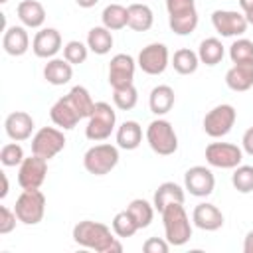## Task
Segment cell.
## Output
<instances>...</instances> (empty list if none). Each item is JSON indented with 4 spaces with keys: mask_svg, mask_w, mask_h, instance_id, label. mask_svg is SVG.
Instances as JSON below:
<instances>
[{
    "mask_svg": "<svg viewBox=\"0 0 253 253\" xmlns=\"http://www.w3.org/2000/svg\"><path fill=\"white\" fill-rule=\"evenodd\" d=\"M117 239L115 231H111V227H107L101 221H93V219H83L79 223H75L73 227V241L85 249H93L97 253H109L111 243Z\"/></svg>",
    "mask_w": 253,
    "mask_h": 253,
    "instance_id": "6da1fadb",
    "label": "cell"
},
{
    "mask_svg": "<svg viewBox=\"0 0 253 253\" xmlns=\"http://www.w3.org/2000/svg\"><path fill=\"white\" fill-rule=\"evenodd\" d=\"M162 223H164V233L166 241L174 247L186 245L192 237V223L190 217L184 210V204H168L162 210Z\"/></svg>",
    "mask_w": 253,
    "mask_h": 253,
    "instance_id": "7a4b0ae2",
    "label": "cell"
},
{
    "mask_svg": "<svg viewBox=\"0 0 253 253\" xmlns=\"http://www.w3.org/2000/svg\"><path fill=\"white\" fill-rule=\"evenodd\" d=\"M168 26L176 36H190L198 28V10L194 0H164Z\"/></svg>",
    "mask_w": 253,
    "mask_h": 253,
    "instance_id": "3957f363",
    "label": "cell"
},
{
    "mask_svg": "<svg viewBox=\"0 0 253 253\" xmlns=\"http://www.w3.org/2000/svg\"><path fill=\"white\" fill-rule=\"evenodd\" d=\"M146 142L152 148V152L160 156H170L178 150V134L172 123L160 117L146 126Z\"/></svg>",
    "mask_w": 253,
    "mask_h": 253,
    "instance_id": "277c9868",
    "label": "cell"
},
{
    "mask_svg": "<svg viewBox=\"0 0 253 253\" xmlns=\"http://www.w3.org/2000/svg\"><path fill=\"white\" fill-rule=\"evenodd\" d=\"M115 123H117V113L115 109L105 103V101H99L95 103V109L87 121V126H85V136L93 142H101V140H107L111 136V132L115 130Z\"/></svg>",
    "mask_w": 253,
    "mask_h": 253,
    "instance_id": "5b68a950",
    "label": "cell"
},
{
    "mask_svg": "<svg viewBox=\"0 0 253 253\" xmlns=\"http://www.w3.org/2000/svg\"><path fill=\"white\" fill-rule=\"evenodd\" d=\"M119 164V148L109 142L91 146L83 154V166L93 176H105Z\"/></svg>",
    "mask_w": 253,
    "mask_h": 253,
    "instance_id": "8992f818",
    "label": "cell"
},
{
    "mask_svg": "<svg viewBox=\"0 0 253 253\" xmlns=\"http://www.w3.org/2000/svg\"><path fill=\"white\" fill-rule=\"evenodd\" d=\"M14 211L18 221L24 225H36L43 219L45 213V196L42 190H22L16 200Z\"/></svg>",
    "mask_w": 253,
    "mask_h": 253,
    "instance_id": "52a82bcc",
    "label": "cell"
},
{
    "mask_svg": "<svg viewBox=\"0 0 253 253\" xmlns=\"http://www.w3.org/2000/svg\"><path fill=\"white\" fill-rule=\"evenodd\" d=\"M235 119H237V111L233 109V105L229 103L215 105L204 117V132L211 138H221L229 134V130L235 125Z\"/></svg>",
    "mask_w": 253,
    "mask_h": 253,
    "instance_id": "ba28073f",
    "label": "cell"
},
{
    "mask_svg": "<svg viewBox=\"0 0 253 253\" xmlns=\"http://www.w3.org/2000/svg\"><path fill=\"white\" fill-rule=\"evenodd\" d=\"M65 148V134L55 126H42L32 136V154H38L45 160L57 156Z\"/></svg>",
    "mask_w": 253,
    "mask_h": 253,
    "instance_id": "9c48e42d",
    "label": "cell"
},
{
    "mask_svg": "<svg viewBox=\"0 0 253 253\" xmlns=\"http://www.w3.org/2000/svg\"><path fill=\"white\" fill-rule=\"evenodd\" d=\"M243 160V148L233 142H210L206 146V162L213 168L233 170Z\"/></svg>",
    "mask_w": 253,
    "mask_h": 253,
    "instance_id": "30bf717a",
    "label": "cell"
},
{
    "mask_svg": "<svg viewBox=\"0 0 253 253\" xmlns=\"http://www.w3.org/2000/svg\"><path fill=\"white\" fill-rule=\"evenodd\" d=\"M47 176V160L32 154L18 166V184L22 190H40Z\"/></svg>",
    "mask_w": 253,
    "mask_h": 253,
    "instance_id": "8fae6325",
    "label": "cell"
},
{
    "mask_svg": "<svg viewBox=\"0 0 253 253\" xmlns=\"http://www.w3.org/2000/svg\"><path fill=\"white\" fill-rule=\"evenodd\" d=\"M170 63V53H168V47L164 43H148L140 49L138 53V59H136V65L146 73V75H160L166 71Z\"/></svg>",
    "mask_w": 253,
    "mask_h": 253,
    "instance_id": "7c38bea8",
    "label": "cell"
},
{
    "mask_svg": "<svg viewBox=\"0 0 253 253\" xmlns=\"http://www.w3.org/2000/svg\"><path fill=\"white\" fill-rule=\"evenodd\" d=\"M211 26L213 30L223 38H235L243 36L247 32V20L243 12L235 10H213L211 12Z\"/></svg>",
    "mask_w": 253,
    "mask_h": 253,
    "instance_id": "4fadbf2b",
    "label": "cell"
},
{
    "mask_svg": "<svg viewBox=\"0 0 253 253\" xmlns=\"http://www.w3.org/2000/svg\"><path fill=\"white\" fill-rule=\"evenodd\" d=\"M184 188L190 192V196L206 198L215 188V176L208 166H192L184 174Z\"/></svg>",
    "mask_w": 253,
    "mask_h": 253,
    "instance_id": "5bb4252c",
    "label": "cell"
},
{
    "mask_svg": "<svg viewBox=\"0 0 253 253\" xmlns=\"http://www.w3.org/2000/svg\"><path fill=\"white\" fill-rule=\"evenodd\" d=\"M134 69L136 61L128 53H117L111 57L109 63V85L113 89H121L126 85H132L134 81Z\"/></svg>",
    "mask_w": 253,
    "mask_h": 253,
    "instance_id": "9a60e30c",
    "label": "cell"
},
{
    "mask_svg": "<svg viewBox=\"0 0 253 253\" xmlns=\"http://www.w3.org/2000/svg\"><path fill=\"white\" fill-rule=\"evenodd\" d=\"M61 45H63L61 34L55 28H40V32H36L32 40V51L36 53V57H42V59L55 57Z\"/></svg>",
    "mask_w": 253,
    "mask_h": 253,
    "instance_id": "2e32d148",
    "label": "cell"
},
{
    "mask_svg": "<svg viewBox=\"0 0 253 253\" xmlns=\"http://www.w3.org/2000/svg\"><path fill=\"white\" fill-rule=\"evenodd\" d=\"M34 126H36L34 119L26 111H14L4 121V130H6L8 138L16 140V142L28 140L32 136V132H34Z\"/></svg>",
    "mask_w": 253,
    "mask_h": 253,
    "instance_id": "e0dca14e",
    "label": "cell"
},
{
    "mask_svg": "<svg viewBox=\"0 0 253 253\" xmlns=\"http://www.w3.org/2000/svg\"><path fill=\"white\" fill-rule=\"evenodd\" d=\"M49 119L55 126H59L61 130H71L77 126V123L81 121V115L75 111V107L71 105V101L67 99V95H63L61 99H57L51 109H49Z\"/></svg>",
    "mask_w": 253,
    "mask_h": 253,
    "instance_id": "ac0fdd59",
    "label": "cell"
},
{
    "mask_svg": "<svg viewBox=\"0 0 253 253\" xmlns=\"http://www.w3.org/2000/svg\"><path fill=\"white\" fill-rule=\"evenodd\" d=\"M192 221L196 227H200L204 231H217L223 225V213L217 206H213L210 202H202L194 208Z\"/></svg>",
    "mask_w": 253,
    "mask_h": 253,
    "instance_id": "d6986e66",
    "label": "cell"
},
{
    "mask_svg": "<svg viewBox=\"0 0 253 253\" xmlns=\"http://www.w3.org/2000/svg\"><path fill=\"white\" fill-rule=\"evenodd\" d=\"M225 85L235 93L249 91L253 87V59L233 63L225 73Z\"/></svg>",
    "mask_w": 253,
    "mask_h": 253,
    "instance_id": "ffe728a7",
    "label": "cell"
},
{
    "mask_svg": "<svg viewBox=\"0 0 253 253\" xmlns=\"http://www.w3.org/2000/svg\"><path fill=\"white\" fill-rule=\"evenodd\" d=\"M2 47L12 57L24 55L30 49V36L26 26H8L2 36Z\"/></svg>",
    "mask_w": 253,
    "mask_h": 253,
    "instance_id": "44dd1931",
    "label": "cell"
},
{
    "mask_svg": "<svg viewBox=\"0 0 253 253\" xmlns=\"http://www.w3.org/2000/svg\"><path fill=\"white\" fill-rule=\"evenodd\" d=\"M73 77V65L65 57H51L43 65V79L51 85H65Z\"/></svg>",
    "mask_w": 253,
    "mask_h": 253,
    "instance_id": "7402d4cb",
    "label": "cell"
},
{
    "mask_svg": "<svg viewBox=\"0 0 253 253\" xmlns=\"http://www.w3.org/2000/svg\"><path fill=\"white\" fill-rule=\"evenodd\" d=\"M184 190H186V188H182V186L176 184V182H162V184L156 188L154 196H152L154 210L162 213V210H164L168 204H174V202H176V204H184V200H186Z\"/></svg>",
    "mask_w": 253,
    "mask_h": 253,
    "instance_id": "603a6c76",
    "label": "cell"
},
{
    "mask_svg": "<svg viewBox=\"0 0 253 253\" xmlns=\"http://www.w3.org/2000/svg\"><path fill=\"white\" fill-rule=\"evenodd\" d=\"M16 14L26 28H42L45 22V8L38 0H22L16 6Z\"/></svg>",
    "mask_w": 253,
    "mask_h": 253,
    "instance_id": "cb8c5ba5",
    "label": "cell"
},
{
    "mask_svg": "<svg viewBox=\"0 0 253 253\" xmlns=\"http://www.w3.org/2000/svg\"><path fill=\"white\" fill-rule=\"evenodd\" d=\"M174 101H176V95H174V89L170 85H156L150 91L148 107H150V111L156 117H162V115H166V113L172 111Z\"/></svg>",
    "mask_w": 253,
    "mask_h": 253,
    "instance_id": "d4e9b609",
    "label": "cell"
},
{
    "mask_svg": "<svg viewBox=\"0 0 253 253\" xmlns=\"http://www.w3.org/2000/svg\"><path fill=\"white\" fill-rule=\"evenodd\" d=\"M128 10V28L134 32H148L154 24V14L150 6L144 2H132L126 6Z\"/></svg>",
    "mask_w": 253,
    "mask_h": 253,
    "instance_id": "484cf974",
    "label": "cell"
},
{
    "mask_svg": "<svg viewBox=\"0 0 253 253\" xmlns=\"http://www.w3.org/2000/svg\"><path fill=\"white\" fill-rule=\"evenodd\" d=\"M142 142V126L136 121H125L117 128V146L123 150H134Z\"/></svg>",
    "mask_w": 253,
    "mask_h": 253,
    "instance_id": "4316f807",
    "label": "cell"
},
{
    "mask_svg": "<svg viewBox=\"0 0 253 253\" xmlns=\"http://www.w3.org/2000/svg\"><path fill=\"white\" fill-rule=\"evenodd\" d=\"M87 45L89 51L97 53V55H107L113 47V34L109 28L105 26H95L89 30L87 34Z\"/></svg>",
    "mask_w": 253,
    "mask_h": 253,
    "instance_id": "83f0119b",
    "label": "cell"
},
{
    "mask_svg": "<svg viewBox=\"0 0 253 253\" xmlns=\"http://www.w3.org/2000/svg\"><path fill=\"white\" fill-rule=\"evenodd\" d=\"M225 55V49H223V43L217 40V38H206L200 42V47H198V57H200V63H206V65H217Z\"/></svg>",
    "mask_w": 253,
    "mask_h": 253,
    "instance_id": "f1b7e54d",
    "label": "cell"
},
{
    "mask_svg": "<svg viewBox=\"0 0 253 253\" xmlns=\"http://www.w3.org/2000/svg\"><path fill=\"white\" fill-rule=\"evenodd\" d=\"M101 20L105 28H109L111 32H119L128 26V10L121 4H109L103 8Z\"/></svg>",
    "mask_w": 253,
    "mask_h": 253,
    "instance_id": "f546056e",
    "label": "cell"
},
{
    "mask_svg": "<svg viewBox=\"0 0 253 253\" xmlns=\"http://www.w3.org/2000/svg\"><path fill=\"white\" fill-rule=\"evenodd\" d=\"M198 65H200V57L190 47L176 49L174 55H172V67L180 75H192V73H196Z\"/></svg>",
    "mask_w": 253,
    "mask_h": 253,
    "instance_id": "4dcf8cb0",
    "label": "cell"
},
{
    "mask_svg": "<svg viewBox=\"0 0 253 253\" xmlns=\"http://www.w3.org/2000/svg\"><path fill=\"white\" fill-rule=\"evenodd\" d=\"M67 99L71 101V105L75 107V111L81 115V119H89L93 109H95V101L91 97V93L87 91V87L83 85H75L71 87V91L67 93Z\"/></svg>",
    "mask_w": 253,
    "mask_h": 253,
    "instance_id": "1f68e13d",
    "label": "cell"
},
{
    "mask_svg": "<svg viewBox=\"0 0 253 253\" xmlns=\"http://www.w3.org/2000/svg\"><path fill=\"white\" fill-rule=\"evenodd\" d=\"M126 210H128V213L132 215V219L136 221L138 229L148 227V225L152 223V219H154V204H150V202H146V200H142V198L132 200V202L126 206Z\"/></svg>",
    "mask_w": 253,
    "mask_h": 253,
    "instance_id": "d6a6232c",
    "label": "cell"
},
{
    "mask_svg": "<svg viewBox=\"0 0 253 253\" xmlns=\"http://www.w3.org/2000/svg\"><path fill=\"white\" fill-rule=\"evenodd\" d=\"M111 225H113L115 235L121 237V239H125V237H132V235L138 231V225H136V221L132 219V215L128 213V210H123V211L115 213Z\"/></svg>",
    "mask_w": 253,
    "mask_h": 253,
    "instance_id": "836d02e7",
    "label": "cell"
},
{
    "mask_svg": "<svg viewBox=\"0 0 253 253\" xmlns=\"http://www.w3.org/2000/svg\"><path fill=\"white\" fill-rule=\"evenodd\" d=\"M231 184L239 194H249L253 192V166L249 164H239L233 168L231 174Z\"/></svg>",
    "mask_w": 253,
    "mask_h": 253,
    "instance_id": "e575fe53",
    "label": "cell"
},
{
    "mask_svg": "<svg viewBox=\"0 0 253 253\" xmlns=\"http://www.w3.org/2000/svg\"><path fill=\"white\" fill-rule=\"evenodd\" d=\"M113 103L121 111H130L138 103V91L134 85H126L121 89H113Z\"/></svg>",
    "mask_w": 253,
    "mask_h": 253,
    "instance_id": "d590c367",
    "label": "cell"
},
{
    "mask_svg": "<svg viewBox=\"0 0 253 253\" xmlns=\"http://www.w3.org/2000/svg\"><path fill=\"white\" fill-rule=\"evenodd\" d=\"M89 55V45L79 42V40H71L63 45V57L71 63V65H79L87 59Z\"/></svg>",
    "mask_w": 253,
    "mask_h": 253,
    "instance_id": "8d00e7d4",
    "label": "cell"
},
{
    "mask_svg": "<svg viewBox=\"0 0 253 253\" xmlns=\"http://www.w3.org/2000/svg\"><path fill=\"white\" fill-rule=\"evenodd\" d=\"M229 59L233 63L251 61L253 59V42L247 38H239L229 45Z\"/></svg>",
    "mask_w": 253,
    "mask_h": 253,
    "instance_id": "74e56055",
    "label": "cell"
},
{
    "mask_svg": "<svg viewBox=\"0 0 253 253\" xmlns=\"http://www.w3.org/2000/svg\"><path fill=\"white\" fill-rule=\"evenodd\" d=\"M24 148L14 140V142H8L2 146L0 150V162L6 166V168H12V166H20L24 162Z\"/></svg>",
    "mask_w": 253,
    "mask_h": 253,
    "instance_id": "f35d334b",
    "label": "cell"
},
{
    "mask_svg": "<svg viewBox=\"0 0 253 253\" xmlns=\"http://www.w3.org/2000/svg\"><path fill=\"white\" fill-rule=\"evenodd\" d=\"M16 221H18L16 211L10 210L8 206H2V208H0V235H6V233H10V231H14Z\"/></svg>",
    "mask_w": 253,
    "mask_h": 253,
    "instance_id": "ab89813d",
    "label": "cell"
},
{
    "mask_svg": "<svg viewBox=\"0 0 253 253\" xmlns=\"http://www.w3.org/2000/svg\"><path fill=\"white\" fill-rule=\"evenodd\" d=\"M170 249V243L166 241V237H148L144 243H142V251L144 253H168Z\"/></svg>",
    "mask_w": 253,
    "mask_h": 253,
    "instance_id": "60d3db41",
    "label": "cell"
},
{
    "mask_svg": "<svg viewBox=\"0 0 253 253\" xmlns=\"http://www.w3.org/2000/svg\"><path fill=\"white\" fill-rule=\"evenodd\" d=\"M241 146H243V152H247L249 156H253V126H249V128L243 132Z\"/></svg>",
    "mask_w": 253,
    "mask_h": 253,
    "instance_id": "b9f144b4",
    "label": "cell"
},
{
    "mask_svg": "<svg viewBox=\"0 0 253 253\" xmlns=\"http://www.w3.org/2000/svg\"><path fill=\"white\" fill-rule=\"evenodd\" d=\"M243 253H253V229L247 231V235L243 239Z\"/></svg>",
    "mask_w": 253,
    "mask_h": 253,
    "instance_id": "7bdbcfd3",
    "label": "cell"
},
{
    "mask_svg": "<svg viewBox=\"0 0 253 253\" xmlns=\"http://www.w3.org/2000/svg\"><path fill=\"white\" fill-rule=\"evenodd\" d=\"M2 184H4V186H2V192H0V198L4 200V198L8 196V190H10V186H8V178H6V174H4V172H2Z\"/></svg>",
    "mask_w": 253,
    "mask_h": 253,
    "instance_id": "ee69618b",
    "label": "cell"
},
{
    "mask_svg": "<svg viewBox=\"0 0 253 253\" xmlns=\"http://www.w3.org/2000/svg\"><path fill=\"white\" fill-rule=\"evenodd\" d=\"M97 2H99V0H75V4H77L79 8H93Z\"/></svg>",
    "mask_w": 253,
    "mask_h": 253,
    "instance_id": "f6af8a7d",
    "label": "cell"
},
{
    "mask_svg": "<svg viewBox=\"0 0 253 253\" xmlns=\"http://www.w3.org/2000/svg\"><path fill=\"white\" fill-rule=\"evenodd\" d=\"M239 8L243 10V14L249 12V10H253V0H239Z\"/></svg>",
    "mask_w": 253,
    "mask_h": 253,
    "instance_id": "bcb514c9",
    "label": "cell"
},
{
    "mask_svg": "<svg viewBox=\"0 0 253 253\" xmlns=\"http://www.w3.org/2000/svg\"><path fill=\"white\" fill-rule=\"evenodd\" d=\"M245 20H247V24H249V26H253V10L245 12Z\"/></svg>",
    "mask_w": 253,
    "mask_h": 253,
    "instance_id": "7dc6e473",
    "label": "cell"
},
{
    "mask_svg": "<svg viewBox=\"0 0 253 253\" xmlns=\"http://www.w3.org/2000/svg\"><path fill=\"white\" fill-rule=\"evenodd\" d=\"M6 2H8V0H0V4H6Z\"/></svg>",
    "mask_w": 253,
    "mask_h": 253,
    "instance_id": "c3c4849f",
    "label": "cell"
}]
</instances>
